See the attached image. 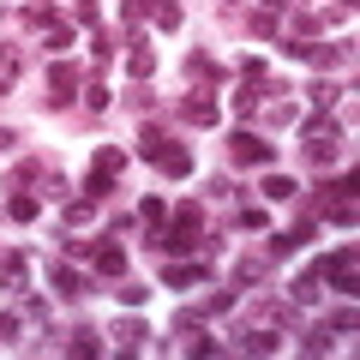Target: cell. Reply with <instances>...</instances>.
Segmentation results:
<instances>
[{
  "label": "cell",
  "mask_w": 360,
  "mask_h": 360,
  "mask_svg": "<svg viewBox=\"0 0 360 360\" xmlns=\"http://www.w3.org/2000/svg\"><path fill=\"white\" fill-rule=\"evenodd\" d=\"M66 348H72V354H103V342H96V330H72V342H66Z\"/></svg>",
  "instance_id": "9a60e30c"
},
{
  "label": "cell",
  "mask_w": 360,
  "mask_h": 360,
  "mask_svg": "<svg viewBox=\"0 0 360 360\" xmlns=\"http://www.w3.org/2000/svg\"><path fill=\"white\" fill-rule=\"evenodd\" d=\"M258 276H264V258H246V264H234V288H240V283H258Z\"/></svg>",
  "instance_id": "e0dca14e"
},
{
  "label": "cell",
  "mask_w": 360,
  "mask_h": 360,
  "mask_svg": "<svg viewBox=\"0 0 360 360\" xmlns=\"http://www.w3.org/2000/svg\"><path fill=\"white\" fill-rule=\"evenodd\" d=\"M127 72H132V78H150V72H156V54H150V49H132V54H127Z\"/></svg>",
  "instance_id": "4fadbf2b"
},
{
  "label": "cell",
  "mask_w": 360,
  "mask_h": 360,
  "mask_svg": "<svg viewBox=\"0 0 360 360\" xmlns=\"http://www.w3.org/2000/svg\"><path fill=\"white\" fill-rule=\"evenodd\" d=\"M6 144H13V132H6V127H0V150H6Z\"/></svg>",
  "instance_id": "603a6c76"
},
{
  "label": "cell",
  "mask_w": 360,
  "mask_h": 360,
  "mask_svg": "<svg viewBox=\"0 0 360 360\" xmlns=\"http://www.w3.org/2000/svg\"><path fill=\"white\" fill-rule=\"evenodd\" d=\"M240 348H252V354H276V330H252Z\"/></svg>",
  "instance_id": "2e32d148"
},
{
  "label": "cell",
  "mask_w": 360,
  "mask_h": 360,
  "mask_svg": "<svg viewBox=\"0 0 360 360\" xmlns=\"http://www.w3.org/2000/svg\"><path fill=\"white\" fill-rule=\"evenodd\" d=\"M139 222H168V205H162V198H144V205H139Z\"/></svg>",
  "instance_id": "ac0fdd59"
},
{
  "label": "cell",
  "mask_w": 360,
  "mask_h": 360,
  "mask_svg": "<svg viewBox=\"0 0 360 360\" xmlns=\"http://www.w3.org/2000/svg\"><path fill=\"white\" fill-rule=\"evenodd\" d=\"M115 336H120V342H127V348H139V336H144V330H139V324L127 319V324H115Z\"/></svg>",
  "instance_id": "44dd1931"
},
{
  "label": "cell",
  "mask_w": 360,
  "mask_h": 360,
  "mask_svg": "<svg viewBox=\"0 0 360 360\" xmlns=\"http://www.w3.org/2000/svg\"><path fill=\"white\" fill-rule=\"evenodd\" d=\"M270 6H288V0H270Z\"/></svg>",
  "instance_id": "cb8c5ba5"
},
{
  "label": "cell",
  "mask_w": 360,
  "mask_h": 360,
  "mask_svg": "<svg viewBox=\"0 0 360 360\" xmlns=\"http://www.w3.org/2000/svg\"><path fill=\"white\" fill-rule=\"evenodd\" d=\"M229 156H234L240 168H270V162H276V144L258 139V132H234V139H229Z\"/></svg>",
  "instance_id": "7a4b0ae2"
},
{
  "label": "cell",
  "mask_w": 360,
  "mask_h": 360,
  "mask_svg": "<svg viewBox=\"0 0 360 360\" xmlns=\"http://www.w3.org/2000/svg\"><path fill=\"white\" fill-rule=\"evenodd\" d=\"M354 264H360V258H354V246H342V252H330V258H324V270H319V276H330V283H336V295H354Z\"/></svg>",
  "instance_id": "277c9868"
},
{
  "label": "cell",
  "mask_w": 360,
  "mask_h": 360,
  "mask_svg": "<svg viewBox=\"0 0 360 360\" xmlns=\"http://www.w3.org/2000/svg\"><path fill=\"white\" fill-rule=\"evenodd\" d=\"M198 234H205V210H198V205H180L174 222H168V234H162V246H168V252H193Z\"/></svg>",
  "instance_id": "6da1fadb"
},
{
  "label": "cell",
  "mask_w": 360,
  "mask_h": 360,
  "mask_svg": "<svg viewBox=\"0 0 360 360\" xmlns=\"http://www.w3.org/2000/svg\"><path fill=\"white\" fill-rule=\"evenodd\" d=\"M13 336H18V319H13V312H0V348L13 342Z\"/></svg>",
  "instance_id": "7402d4cb"
},
{
  "label": "cell",
  "mask_w": 360,
  "mask_h": 360,
  "mask_svg": "<svg viewBox=\"0 0 360 360\" xmlns=\"http://www.w3.org/2000/svg\"><path fill=\"white\" fill-rule=\"evenodd\" d=\"M156 168H162V174H174V180H180V174H193V150H180V144L168 139V150L156 156Z\"/></svg>",
  "instance_id": "52a82bcc"
},
{
  "label": "cell",
  "mask_w": 360,
  "mask_h": 360,
  "mask_svg": "<svg viewBox=\"0 0 360 360\" xmlns=\"http://www.w3.org/2000/svg\"><path fill=\"white\" fill-rule=\"evenodd\" d=\"M120 168H127V156H120V150H96V162H90V180H84L90 205H103V198H108V186H115Z\"/></svg>",
  "instance_id": "3957f363"
},
{
  "label": "cell",
  "mask_w": 360,
  "mask_h": 360,
  "mask_svg": "<svg viewBox=\"0 0 360 360\" xmlns=\"http://www.w3.org/2000/svg\"><path fill=\"white\" fill-rule=\"evenodd\" d=\"M258 193H264L270 205H295V198H300V186H295V180H288V174H270L264 186H258Z\"/></svg>",
  "instance_id": "ba28073f"
},
{
  "label": "cell",
  "mask_w": 360,
  "mask_h": 360,
  "mask_svg": "<svg viewBox=\"0 0 360 360\" xmlns=\"http://www.w3.org/2000/svg\"><path fill=\"white\" fill-rule=\"evenodd\" d=\"M49 283H54V295H66V300L84 295V276H78L72 264H54V270H49Z\"/></svg>",
  "instance_id": "8992f818"
},
{
  "label": "cell",
  "mask_w": 360,
  "mask_h": 360,
  "mask_svg": "<svg viewBox=\"0 0 360 360\" xmlns=\"http://www.w3.org/2000/svg\"><path fill=\"white\" fill-rule=\"evenodd\" d=\"M96 270H103V276H120V270H127V246H103V252H96Z\"/></svg>",
  "instance_id": "8fae6325"
},
{
  "label": "cell",
  "mask_w": 360,
  "mask_h": 360,
  "mask_svg": "<svg viewBox=\"0 0 360 360\" xmlns=\"http://www.w3.org/2000/svg\"><path fill=\"white\" fill-rule=\"evenodd\" d=\"M180 115L193 120V127H217V103H210V96H186V103H180Z\"/></svg>",
  "instance_id": "9c48e42d"
},
{
  "label": "cell",
  "mask_w": 360,
  "mask_h": 360,
  "mask_svg": "<svg viewBox=\"0 0 360 360\" xmlns=\"http://www.w3.org/2000/svg\"><path fill=\"white\" fill-rule=\"evenodd\" d=\"M295 300H300V307H312V300H319V276H300V283H295Z\"/></svg>",
  "instance_id": "ffe728a7"
},
{
  "label": "cell",
  "mask_w": 360,
  "mask_h": 360,
  "mask_svg": "<svg viewBox=\"0 0 360 360\" xmlns=\"http://www.w3.org/2000/svg\"><path fill=\"white\" fill-rule=\"evenodd\" d=\"M150 300V288H139V283H120V307H144Z\"/></svg>",
  "instance_id": "d6986e66"
},
{
  "label": "cell",
  "mask_w": 360,
  "mask_h": 360,
  "mask_svg": "<svg viewBox=\"0 0 360 360\" xmlns=\"http://www.w3.org/2000/svg\"><path fill=\"white\" fill-rule=\"evenodd\" d=\"M37 210H42V198H30V193H18L13 205H6V217H13V222H37Z\"/></svg>",
  "instance_id": "7c38bea8"
},
{
  "label": "cell",
  "mask_w": 360,
  "mask_h": 360,
  "mask_svg": "<svg viewBox=\"0 0 360 360\" xmlns=\"http://www.w3.org/2000/svg\"><path fill=\"white\" fill-rule=\"evenodd\" d=\"M49 90H54V96H42V103H49V108H66V103H72V90H78V72L54 60V66H49Z\"/></svg>",
  "instance_id": "5b68a950"
},
{
  "label": "cell",
  "mask_w": 360,
  "mask_h": 360,
  "mask_svg": "<svg viewBox=\"0 0 360 360\" xmlns=\"http://www.w3.org/2000/svg\"><path fill=\"white\" fill-rule=\"evenodd\" d=\"M162 283H168V288H193V283H205V264H168Z\"/></svg>",
  "instance_id": "30bf717a"
},
{
  "label": "cell",
  "mask_w": 360,
  "mask_h": 360,
  "mask_svg": "<svg viewBox=\"0 0 360 360\" xmlns=\"http://www.w3.org/2000/svg\"><path fill=\"white\" fill-rule=\"evenodd\" d=\"M324 217H330V222H342V229H348V222H354V198H330V205H324Z\"/></svg>",
  "instance_id": "5bb4252c"
}]
</instances>
